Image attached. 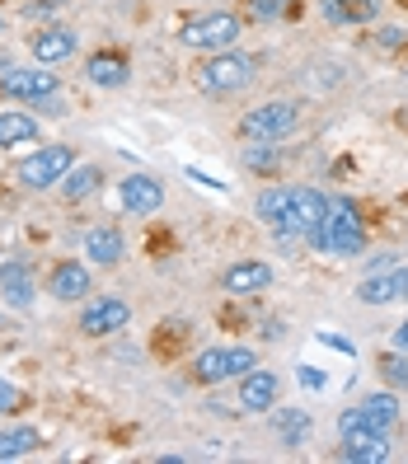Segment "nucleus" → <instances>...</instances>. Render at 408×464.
Instances as JSON below:
<instances>
[{
  "label": "nucleus",
  "mask_w": 408,
  "mask_h": 464,
  "mask_svg": "<svg viewBox=\"0 0 408 464\" xmlns=\"http://www.w3.org/2000/svg\"><path fill=\"white\" fill-rule=\"evenodd\" d=\"M0 94L5 99H47V94H57V75L52 71H19V66H5L0 71Z\"/></svg>",
  "instance_id": "nucleus-9"
},
{
  "label": "nucleus",
  "mask_w": 408,
  "mask_h": 464,
  "mask_svg": "<svg viewBox=\"0 0 408 464\" xmlns=\"http://www.w3.org/2000/svg\"><path fill=\"white\" fill-rule=\"evenodd\" d=\"M329 24H371L380 14V0H319Z\"/></svg>",
  "instance_id": "nucleus-20"
},
{
  "label": "nucleus",
  "mask_w": 408,
  "mask_h": 464,
  "mask_svg": "<svg viewBox=\"0 0 408 464\" xmlns=\"http://www.w3.org/2000/svg\"><path fill=\"white\" fill-rule=\"evenodd\" d=\"M380 47H385V52L403 47V29H380Z\"/></svg>",
  "instance_id": "nucleus-33"
},
{
  "label": "nucleus",
  "mask_w": 408,
  "mask_h": 464,
  "mask_svg": "<svg viewBox=\"0 0 408 464\" xmlns=\"http://www.w3.org/2000/svg\"><path fill=\"white\" fill-rule=\"evenodd\" d=\"M343 459L347 464H380V459H390V436L375 431V427L343 431Z\"/></svg>",
  "instance_id": "nucleus-13"
},
{
  "label": "nucleus",
  "mask_w": 408,
  "mask_h": 464,
  "mask_svg": "<svg viewBox=\"0 0 408 464\" xmlns=\"http://www.w3.org/2000/svg\"><path fill=\"white\" fill-rule=\"evenodd\" d=\"M239 34H244L239 14L216 10V14H202V19H188L179 38H183V47H198V52H226V47H235Z\"/></svg>",
  "instance_id": "nucleus-3"
},
{
  "label": "nucleus",
  "mask_w": 408,
  "mask_h": 464,
  "mask_svg": "<svg viewBox=\"0 0 408 464\" xmlns=\"http://www.w3.org/2000/svg\"><path fill=\"white\" fill-rule=\"evenodd\" d=\"M324 216H329V221H338V226H362V211H357V202H352V198H334Z\"/></svg>",
  "instance_id": "nucleus-26"
},
{
  "label": "nucleus",
  "mask_w": 408,
  "mask_h": 464,
  "mask_svg": "<svg viewBox=\"0 0 408 464\" xmlns=\"http://www.w3.org/2000/svg\"><path fill=\"white\" fill-rule=\"evenodd\" d=\"M0 34H5V19H0Z\"/></svg>",
  "instance_id": "nucleus-37"
},
{
  "label": "nucleus",
  "mask_w": 408,
  "mask_h": 464,
  "mask_svg": "<svg viewBox=\"0 0 408 464\" xmlns=\"http://www.w3.org/2000/svg\"><path fill=\"white\" fill-rule=\"evenodd\" d=\"M277 436H282V446H301L306 436H310V418L301 413V408H291V413H277Z\"/></svg>",
  "instance_id": "nucleus-25"
},
{
  "label": "nucleus",
  "mask_w": 408,
  "mask_h": 464,
  "mask_svg": "<svg viewBox=\"0 0 408 464\" xmlns=\"http://www.w3.org/2000/svg\"><path fill=\"white\" fill-rule=\"evenodd\" d=\"M122 235L113 230V226H94L90 235H85V258L90 263H99V267H113V263H122Z\"/></svg>",
  "instance_id": "nucleus-19"
},
{
  "label": "nucleus",
  "mask_w": 408,
  "mask_h": 464,
  "mask_svg": "<svg viewBox=\"0 0 408 464\" xmlns=\"http://www.w3.org/2000/svg\"><path fill=\"white\" fill-rule=\"evenodd\" d=\"M282 198H287V188H267V193L258 198V216L267 226H277V216H282Z\"/></svg>",
  "instance_id": "nucleus-27"
},
{
  "label": "nucleus",
  "mask_w": 408,
  "mask_h": 464,
  "mask_svg": "<svg viewBox=\"0 0 408 464\" xmlns=\"http://www.w3.org/2000/svg\"><path fill=\"white\" fill-rule=\"evenodd\" d=\"M47 291H52V300H80V295H90V267L85 263H62L57 272H52V282H47Z\"/></svg>",
  "instance_id": "nucleus-18"
},
{
  "label": "nucleus",
  "mask_w": 408,
  "mask_h": 464,
  "mask_svg": "<svg viewBox=\"0 0 408 464\" xmlns=\"http://www.w3.org/2000/svg\"><path fill=\"white\" fill-rule=\"evenodd\" d=\"M19 403H24V394L10 385V380H0V413H19Z\"/></svg>",
  "instance_id": "nucleus-31"
},
{
  "label": "nucleus",
  "mask_w": 408,
  "mask_h": 464,
  "mask_svg": "<svg viewBox=\"0 0 408 464\" xmlns=\"http://www.w3.org/2000/svg\"><path fill=\"white\" fill-rule=\"evenodd\" d=\"M127 319H131L127 300H118V295H99V300H90V305L80 310V334H85V338H108V334H118Z\"/></svg>",
  "instance_id": "nucleus-7"
},
{
  "label": "nucleus",
  "mask_w": 408,
  "mask_h": 464,
  "mask_svg": "<svg viewBox=\"0 0 408 464\" xmlns=\"http://www.w3.org/2000/svg\"><path fill=\"white\" fill-rule=\"evenodd\" d=\"M362 305H390L394 300V267L390 272H366V282L357 286Z\"/></svg>",
  "instance_id": "nucleus-24"
},
{
  "label": "nucleus",
  "mask_w": 408,
  "mask_h": 464,
  "mask_svg": "<svg viewBox=\"0 0 408 464\" xmlns=\"http://www.w3.org/2000/svg\"><path fill=\"white\" fill-rule=\"evenodd\" d=\"M394 352H408V319L394 329Z\"/></svg>",
  "instance_id": "nucleus-36"
},
{
  "label": "nucleus",
  "mask_w": 408,
  "mask_h": 464,
  "mask_svg": "<svg viewBox=\"0 0 408 464\" xmlns=\"http://www.w3.org/2000/svg\"><path fill=\"white\" fill-rule=\"evenodd\" d=\"M0 295H5V305H15V310H29L34 305L38 282H34V272H29V263H24V258L0 263Z\"/></svg>",
  "instance_id": "nucleus-14"
},
{
  "label": "nucleus",
  "mask_w": 408,
  "mask_h": 464,
  "mask_svg": "<svg viewBox=\"0 0 408 464\" xmlns=\"http://www.w3.org/2000/svg\"><path fill=\"white\" fill-rule=\"evenodd\" d=\"M399 418V403L394 394H371L362 399L357 408H347V413L338 418V431H357V427H375V431H390Z\"/></svg>",
  "instance_id": "nucleus-8"
},
{
  "label": "nucleus",
  "mask_w": 408,
  "mask_h": 464,
  "mask_svg": "<svg viewBox=\"0 0 408 464\" xmlns=\"http://www.w3.org/2000/svg\"><path fill=\"white\" fill-rule=\"evenodd\" d=\"M287 5H291V0H244V10H249V19H277Z\"/></svg>",
  "instance_id": "nucleus-28"
},
{
  "label": "nucleus",
  "mask_w": 408,
  "mask_h": 464,
  "mask_svg": "<svg viewBox=\"0 0 408 464\" xmlns=\"http://www.w3.org/2000/svg\"><path fill=\"white\" fill-rule=\"evenodd\" d=\"M310 244L315 249H329V254H338V258H352V254H362L366 249V230L362 226H338V221H324L310 230Z\"/></svg>",
  "instance_id": "nucleus-10"
},
{
  "label": "nucleus",
  "mask_w": 408,
  "mask_h": 464,
  "mask_svg": "<svg viewBox=\"0 0 408 464\" xmlns=\"http://www.w3.org/2000/svg\"><path fill=\"white\" fill-rule=\"evenodd\" d=\"M254 75H258V62L254 57H244V52H211V62H202L198 71V85L207 94H239V90H249L254 85Z\"/></svg>",
  "instance_id": "nucleus-1"
},
{
  "label": "nucleus",
  "mask_w": 408,
  "mask_h": 464,
  "mask_svg": "<svg viewBox=\"0 0 408 464\" xmlns=\"http://www.w3.org/2000/svg\"><path fill=\"white\" fill-rule=\"evenodd\" d=\"M380 371H385L394 385H408V352H394V357H385V362H380Z\"/></svg>",
  "instance_id": "nucleus-30"
},
{
  "label": "nucleus",
  "mask_w": 408,
  "mask_h": 464,
  "mask_svg": "<svg viewBox=\"0 0 408 464\" xmlns=\"http://www.w3.org/2000/svg\"><path fill=\"white\" fill-rule=\"evenodd\" d=\"M85 75L99 90H122L127 85V57L122 52H94V57L85 62Z\"/></svg>",
  "instance_id": "nucleus-17"
},
{
  "label": "nucleus",
  "mask_w": 408,
  "mask_h": 464,
  "mask_svg": "<svg viewBox=\"0 0 408 464\" xmlns=\"http://www.w3.org/2000/svg\"><path fill=\"white\" fill-rule=\"evenodd\" d=\"M118 193H122V207L131 216H155L160 207H165V188H160L155 174H127L118 183Z\"/></svg>",
  "instance_id": "nucleus-11"
},
{
  "label": "nucleus",
  "mask_w": 408,
  "mask_h": 464,
  "mask_svg": "<svg viewBox=\"0 0 408 464\" xmlns=\"http://www.w3.org/2000/svg\"><path fill=\"white\" fill-rule=\"evenodd\" d=\"M99 183H103V169L99 165H80V169H66L62 174V193L71 202H85L90 193H99Z\"/></svg>",
  "instance_id": "nucleus-21"
},
{
  "label": "nucleus",
  "mask_w": 408,
  "mask_h": 464,
  "mask_svg": "<svg viewBox=\"0 0 408 464\" xmlns=\"http://www.w3.org/2000/svg\"><path fill=\"white\" fill-rule=\"evenodd\" d=\"M244 165H249V169H272V165H277V150H272V146H249V150H244Z\"/></svg>",
  "instance_id": "nucleus-29"
},
{
  "label": "nucleus",
  "mask_w": 408,
  "mask_h": 464,
  "mask_svg": "<svg viewBox=\"0 0 408 464\" xmlns=\"http://www.w3.org/2000/svg\"><path fill=\"white\" fill-rule=\"evenodd\" d=\"M254 366H258V357L249 347H211V352H202V357L193 362V375L202 380V385H226V380L254 371Z\"/></svg>",
  "instance_id": "nucleus-5"
},
{
  "label": "nucleus",
  "mask_w": 408,
  "mask_h": 464,
  "mask_svg": "<svg viewBox=\"0 0 408 464\" xmlns=\"http://www.w3.org/2000/svg\"><path fill=\"white\" fill-rule=\"evenodd\" d=\"M394 300H408V267H394Z\"/></svg>",
  "instance_id": "nucleus-34"
},
{
  "label": "nucleus",
  "mask_w": 408,
  "mask_h": 464,
  "mask_svg": "<svg viewBox=\"0 0 408 464\" xmlns=\"http://www.w3.org/2000/svg\"><path fill=\"white\" fill-rule=\"evenodd\" d=\"M75 43H80V34L66 29V24H57V29H38L29 47H34V57H38L43 66H52V62H66L71 52H75Z\"/></svg>",
  "instance_id": "nucleus-16"
},
{
  "label": "nucleus",
  "mask_w": 408,
  "mask_h": 464,
  "mask_svg": "<svg viewBox=\"0 0 408 464\" xmlns=\"http://www.w3.org/2000/svg\"><path fill=\"white\" fill-rule=\"evenodd\" d=\"M277 394H282V380L272 375V371H244L239 375V408L244 413H263V408H272L277 403Z\"/></svg>",
  "instance_id": "nucleus-12"
},
{
  "label": "nucleus",
  "mask_w": 408,
  "mask_h": 464,
  "mask_svg": "<svg viewBox=\"0 0 408 464\" xmlns=\"http://www.w3.org/2000/svg\"><path fill=\"white\" fill-rule=\"evenodd\" d=\"M221 286H226L230 295H254V291H267V286H272V267H267L263 258H239V263H230V267H226Z\"/></svg>",
  "instance_id": "nucleus-15"
},
{
  "label": "nucleus",
  "mask_w": 408,
  "mask_h": 464,
  "mask_svg": "<svg viewBox=\"0 0 408 464\" xmlns=\"http://www.w3.org/2000/svg\"><path fill=\"white\" fill-rule=\"evenodd\" d=\"M71 150L66 146H43L38 155H29V160H24V165L15 169L19 174V183L24 188H34V193H38V188H52V183H62V174L71 169Z\"/></svg>",
  "instance_id": "nucleus-6"
},
{
  "label": "nucleus",
  "mask_w": 408,
  "mask_h": 464,
  "mask_svg": "<svg viewBox=\"0 0 408 464\" xmlns=\"http://www.w3.org/2000/svg\"><path fill=\"white\" fill-rule=\"evenodd\" d=\"M301 380H306V385H310V390H324V375H319L315 366H301Z\"/></svg>",
  "instance_id": "nucleus-35"
},
{
  "label": "nucleus",
  "mask_w": 408,
  "mask_h": 464,
  "mask_svg": "<svg viewBox=\"0 0 408 464\" xmlns=\"http://www.w3.org/2000/svg\"><path fill=\"white\" fill-rule=\"evenodd\" d=\"M38 136V118L29 113H0V146H24Z\"/></svg>",
  "instance_id": "nucleus-22"
},
{
  "label": "nucleus",
  "mask_w": 408,
  "mask_h": 464,
  "mask_svg": "<svg viewBox=\"0 0 408 464\" xmlns=\"http://www.w3.org/2000/svg\"><path fill=\"white\" fill-rule=\"evenodd\" d=\"M296 122H301V108L291 99H272L263 108H249V113L239 118V136H249V141H277V136H291Z\"/></svg>",
  "instance_id": "nucleus-2"
},
{
  "label": "nucleus",
  "mask_w": 408,
  "mask_h": 464,
  "mask_svg": "<svg viewBox=\"0 0 408 464\" xmlns=\"http://www.w3.org/2000/svg\"><path fill=\"white\" fill-rule=\"evenodd\" d=\"M43 441H38V427H15V431H0V459H24L34 455Z\"/></svg>",
  "instance_id": "nucleus-23"
},
{
  "label": "nucleus",
  "mask_w": 408,
  "mask_h": 464,
  "mask_svg": "<svg viewBox=\"0 0 408 464\" xmlns=\"http://www.w3.org/2000/svg\"><path fill=\"white\" fill-rule=\"evenodd\" d=\"M324 211H329V198H324V193H315V188H287L277 230H287V235H310V230L324 221Z\"/></svg>",
  "instance_id": "nucleus-4"
},
{
  "label": "nucleus",
  "mask_w": 408,
  "mask_h": 464,
  "mask_svg": "<svg viewBox=\"0 0 408 464\" xmlns=\"http://www.w3.org/2000/svg\"><path fill=\"white\" fill-rule=\"evenodd\" d=\"M57 10L62 5H52V0H43V5H38V0H34V5H24V14H29V19H52Z\"/></svg>",
  "instance_id": "nucleus-32"
}]
</instances>
